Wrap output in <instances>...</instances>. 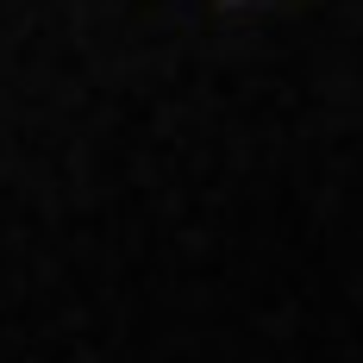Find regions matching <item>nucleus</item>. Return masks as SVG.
<instances>
[]
</instances>
